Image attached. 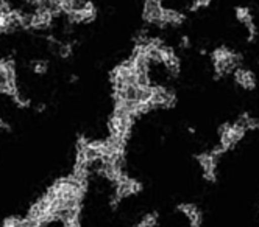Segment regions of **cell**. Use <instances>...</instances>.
I'll return each instance as SVG.
<instances>
[{
  "label": "cell",
  "mask_w": 259,
  "mask_h": 227,
  "mask_svg": "<svg viewBox=\"0 0 259 227\" xmlns=\"http://www.w3.org/2000/svg\"><path fill=\"white\" fill-rule=\"evenodd\" d=\"M245 134H247V129L239 122H236V123H222L219 126L220 146L228 153L230 149H233L240 140L245 137Z\"/></svg>",
  "instance_id": "1"
},
{
  "label": "cell",
  "mask_w": 259,
  "mask_h": 227,
  "mask_svg": "<svg viewBox=\"0 0 259 227\" xmlns=\"http://www.w3.org/2000/svg\"><path fill=\"white\" fill-rule=\"evenodd\" d=\"M142 190V184L138 182L136 179H132L125 176L123 173L119 176V179L116 181V192H114V196L111 199V205L116 207L123 198L130 196V195H136Z\"/></svg>",
  "instance_id": "2"
},
{
  "label": "cell",
  "mask_w": 259,
  "mask_h": 227,
  "mask_svg": "<svg viewBox=\"0 0 259 227\" xmlns=\"http://www.w3.org/2000/svg\"><path fill=\"white\" fill-rule=\"evenodd\" d=\"M195 160L198 162L200 168L203 169V179L206 182L215 184L217 182V157L212 153H200L195 154Z\"/></svg>",
  "instance_id": "3"
},
{
  "label": "cell",
  "mask_w": 259,
  "mask_h": 227,
  "mask_svg": "<svg viewBox=\"0 0 259 227\" xmlns=\"http://www.w3.org/2000/svg\"><path fill=\"white\" fill-rule=\"evenodd\" d=\"M162 5L161 0H144V11L142 19L147 24H155L159 28H164L162 25Z\"/></svg>",
  "instance_id": "4"
},
{
  "label": "cell",
  "mask_w": 259,
  "mask_h": 227,
  "mask_svg": "<svg viewBox=\"0 0 259 227\" xmlns=\"http://www.w3.org/2000/svg\"><path fill=\"white\" fill-rule=\"evenodd\" d=\"M177 210H180L191 222V227H201L203 225V213L195 204L181 202L177 205Z\"/></svg>",
  "instance_id": "5"
},
{
  "label": "cell",
  "mask_w": 259,
  "mask_h": 227,
  "mask_svg": "<svg viewBox=\"0 0 259 227\" xmlns=\"http://www.w3.org/2000/svg\"><path fill=\"white\" fill-rule=\"evenodd\" d=\"M234 81L245 90H253L256 89V78L253 72L247 70V69H240L237 67L234 70Z\"/></svg>",
  "instance_id": "6"
},
{
  "label": "cell",
  "mask_w": 259,
  "mask_h": 227,
  "mask_svg": "<svg viewBox=\"0 0 259 227\" xmlns=\"http://www.w3.org/2000/svg\"><path fill=\"white\" fill-rule=\"evenodd\" d=\"M184 14L175 10H164L162 11V25H181L184 22Z\"/></svg>",
  "instance_id": "7"
},
{
  "label": "cell",
  "mask_w": 259,
  "mask_h": 227,
  "mask_svg": "<svg viewBox=\"0 0 259 227\" xmlns=\"http://www.w3.org/2000/svg\"><path fill=\"white\" fill-rule=\"evenodd\" d=\"M159 222V213L158 212H149L145 213L133 227H156Z\"/></svg>",
  "instance_id": "8"
},
{
  "label": "cell",
  "mask_w": 259,
  "mask_h": 227,
  "mask_svg": "<svg viewBox=\"0 0 259 227\" xmlns=\"http://www.w3.org/2000/svg\"><path fill=\"white\" fill-rule=\"evenodd\" d=\"M236 17H237V21L242 22L244 25H247L250 22H254L253 21V14H251L248 7H236Z\"/></svg>",
  "instance_id": "9"
},
{
  "label": "cell",
  "mask_w": 259,
  "mask_h": 227,
  "mask_svg": "<svg viewBox=\"0 0 259 227\" xmlns=\"http://www.w3.org/2000/svg\"><path fill=\"white\" fill-rule=\"evenodd\" d=\"M231 54V50L227 48V47H219L212 51V61L214 63H220L224 61L225 58H228V56Z\"/></svg>",
  "instance_id": "10"
},
{
  "label": "cell",
  "mask_w": 259,
  "mask_h": 227,
  "mask_svg": "<svg viewBox=\"0 0 259 227\" xmlns=\"http://www.w3.org/2000/svg\"><path fill=\"white\" fill-rule=\"evenodd\" d=\"M211 5V0H194V2L191 4V7H189V10L192 11V13H197L198 10H201V8H208Z\"/></svg>",
  "instance_id": "11"
},
{
  "label": "cell",
  "mask_w": 259,
  "mask_h": 227,
  "mask_svg": "<svg viewBox=\"0 0 259 227\" xmlns=\"http://www.w3.org/2000/svg\"><path fill=\"white\" fill-rule=\"evenodd\" d=\"M33 70H34V73H38V75H44L49 70V64L46 61H38V63L33 64Z\"/></svg>",
  "instance_id": "12"
},
{
  "label": "cell",
  "mask_w": 259,
  "mask_h": 227,
  "mask_svg": "<svg viewBox=\"0 0 259 227\" xmlns=\"http://www.w3.org/2000/svg\"><path fill=\"white\" fill-rule=\"evenodd\" d=\"M64 227H81V222H80V219H73V221L66 222Z\"/></svg>",
  "instance_id": "13"
},
{
  "label": "cell",
  "mask_w": 259,
  "mask_h": 227,
  "mask_svg": "<svg viewBox=\"0 0 259 227\" xmlns=\"http://www.w3.org/2000/svg\"><path fill=\"white\" fill-rule=\"evenodd\" d=\"M180 45H181V48H189V45H191V44H189V37H188V36H183Z\"/></svg>",
  "instance_id": "14"
},
{
  "label": "cell",
  "mask_w": 259,
  "mask_h": 227,
  "mask_svg": "<svg viewBox=\"0 0 259 227\" xmlns=\"http://www.w3.org/2000/svg\"><path fill=\"white\" fill-rule=\"evenodd\" d=\"M46 109V106L44 104H39L38 107H36V110H38V112H41V110H44Z\"/></svg>",
  "instance_id": "15"
},
{
  "label": "cell",
  "mask_w": 259,
  "mask_h": 227,
  "mask_svg": "<svg viewBox=\"0 0 259 227\" xmlns=\"http://www.w3.org/2000/svg\"><path fill=\"white\" fill-rule=\"evenodd\" d=\"M188 131H189V132H191V134H195V129H194V128H189V129H188Z\"/></svg>",
  "instance_id": "16"
}]
</instances>
